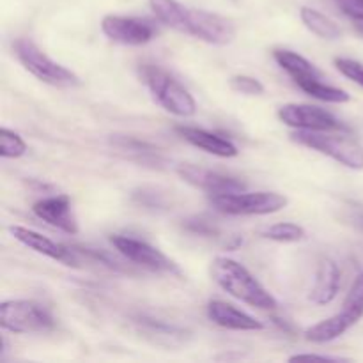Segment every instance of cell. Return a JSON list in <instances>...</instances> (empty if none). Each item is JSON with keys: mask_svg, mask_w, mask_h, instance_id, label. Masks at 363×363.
I'll return each instance as SVG.
<instances>
[{"mask_svg": "<svg viewBox=\"0 0 363 363\" xmlns=\"http://www.w3.org/2000/svg\"><path fill=\"white\" fill-rule=\"evenodd\" d=\"M346 16L354 21H363V0H335Z\"/></svg>", "mask_w": 363, "mask_h": 363, "instance_id": "d4e9b609", "label": "cell"}, {"mask_svg": "<svg viewBox=\"0 0 363 363\" xmlns=\"http://www.w3.org/2000/svg\"><path fill=\"white\" fill-rule=\"evenodd\" d=\"M14 53H16L21 66L45 84L55 85V87H77V85H80V78L73 71L50 59L30 39H16L14 41Z\"/></svg>", "mask_w": 363, "mask_h": 363, "instance_id": "5b68a950", "label": "cell"}, {"mask_svg": "<svg viewBox=\"0 0 363 363\" xmlns=\"http://www.w3.org/2000/svg\"><path fill=\"white\" fill-rule=\"evenodd\" d=\"M340 289V268L332 259L319 262L314 287L311 291V301L315 305H328L337 298Z\"/></svg>", "mask_w": 363, "mask_h": 363, "instance_id": "e0dca14e", "label": "cell"}, {"mask_svg": "<svg viewBox=\"0 0 363 363\" xmlns=\"http://www.w3.org/2000/svg\"><path fill=\"white\" fill-rule=\"evenodd\" d=\"M363 318V272L354 279L353 286H351L350 293H347L346 301H344V308L339 314L332 315V318L325 319V321L318 323V325L311 326L305 332L307 340L315 344L332 342V340L339 339L340 335L347 332L351 326L357 325Z\"/></svg>", "mask_w": 363, "mask_h": 363, "instance_id": "52a82bcc", "label": "cell"}, {"mask_svg": "<svg viewBox=\"0 0 363 363\" xmlns=\"http://www.w3.org/2000/svg\"><path fill=\"white\" fill-rule=\"evenodd\" d=\"M9 233L13 234L14 240L20 241L21 245H25V247L30 248V250L38 252V254L46 255V257L53 259V261L64 262V264L67 266H77L78 257L71 248L55 243V241H52L50 238L39 234L38 230L27 229V227L21 225H13L9 227Z\"/></svg>", "mask_w": 363, "mask_h": 363, "instance_id": "5bb4252c", "label": "cell"}, {"mask_svg": "<svg viewBox=\"0 0 363 363\" xmlns=\"http://www.w3.org/2000/svg\"><path fill=\"white\" fill-rule=\"evenodd\" d=\"M291 137L300 145L330 156V158L339 162L340 165L347 167V169L363 170V145L350 135L315 130H298Z\"/></svg>", "mask_w": 363, "mask_h": 363, "instance_id": "277c9868", "label": "cell"}, {"mask_svg": "<svg viewBox=\"0 0 363 363\" xmlns=\"http://www.w3.org/2000/svg\"><path fill=\"white\" fill-rule=\"evenodd\" d=\"M273 59L293 78L294 84L300 80H305V78H321V73H319V69L311 60L291 52V50H275L273 52Z\"/></svg>", "mask_w": 363, "mask_h": 363, "instance_id": "ac0fdd59", "label": "cell"}, {"mask_svg": "<svg viewBox=\"0 0 363 363\" xmlns=\"http://www.w3.org/2000/svg\"><path fill=\"white\" fill-rule=\"evenodd\" d=\"M289 362H347V358L330 357V354H315V353H300L289 358Z\"/></svg>", "mask_w": 363, "mask_h": 363, "instance_id": "484cf974", "label": "cell"}, {"mask_svg": "<svg viewBox=\"0 0 363 363\" xmlns=\"http://www.w3.org/2000/svg\"><path fill=\"white\" fill-rule=\"evenodd\" d=\"M211 277L225 293L250 307L273 311L277 300L262 287V284L238 261L229 257H216L211 262Z\"/></svg>", "mask_w": 363, "mask_h": 363, "instance_id": "7a4b0ae2", "label": "cell"}, {"mask_svg": "<svg viewBox=\"0 0 363 363\" xmlns=\"http://www.w3.org/2000/svg\"><path fill=\"white\" fill-rule=\"evenodd\" d=\"M279 119L294 130H315V131H347V128L326 110L312 105H289L280 106Z\"/></svg>", "mask_w": 363, "mask_h": 363, "instance_id": "30bf717a", "label": "cell"}, {"mask_svg": "<svg viewBox=\"0 0 363 363\" xmlns=\"http://www.w3.org/2000/svg\"><path fill=\"white\" fill-rule=\"evenodd\" d=\"M110 241H112L116 250L119 252L123 257L135 262V264L144 266V268L152 269V272L176 273V275L181 273L172 259L167 257L163 252H160L158 248L149 245L147 241L137 240V238L131 236H112Z\"/></svg>", "mask_w": 363, "mask_h": 363, "instance_id": "9c48e42d", "label": "cell"}, {"mask_svg": "<svg viewBox=\"0 0 363 363\" xmlns=\"http://www.w3.org/2000/svg\"><path fill=\"white\" fill-rule=\"evenodd\" d=\"M32 211L43 222L62 230V233H78V222L73 215V206H71V199L67 195H53V197L39 199L32 206Z\"/></svg>", "mask_w": 363, "mask_h": 363, "instance_id": "7c38bea8", "label": "cell"}, {"mask_svg": "<svg viewBox=\"0 0 363 363\" xmlns=\"http://www.w3.org/2000/svg\"><path fill=\"white\" fill-rule=\"evenodd\" d=\"M354 28H357L358 34H360L363 38V21H357V23H354Z\"/></svg>", "mask_w": 363, "mask_h": 363, "instance_id": "83f0119b", "label": "cell"}, {"mask_svg": "<svg viewBox=\"0 0 363 363\" xmlns=\"http://www.w3.org/2000/svg\"><path fill=\"white\" fill-rule=\"evenodd\" d=\"M140 77L147 85L149 92L155 101L167 112L177 117H191L197 112V103L194 96L165 69L152 64H145L140 67Z\"/></svg>", "mask_w": 363, "mask_h": 363, "instance_id": "3957f363", "label": "cell"}, {"mask_svg": "<svg viewBox=\"0 0 363 363\" xmlns=\"http://www.w3.org/2000/svg\"><path fill=\"white\" fill-rule=\"evenodd\" d=\"M335 67L344 74L346 78L353 80L354 84H358L363 87V64L353 59H335Z\"/></svg>", "mask_w": 363, "mask_h": 363, "instance_id": "cb8c5ba5", "label": "cell"}, {"mask_svg": "<svg viewBox=\"0 0 363 363\" xmlns=\"http://www.w3.org/2000/svg\"><path fill=\"white\" fill-rule=\"evenodd\" d=\"M25 152H27V144L23 138L16 131L2 128L0 130V156L2 158H20Z\"/></svg>", "mask_w": 363, "mask_h": 363, "instance_id": "7402d4cb", "label": "cell"}, {"mask_svg": "<svg viewBox=\"0 0 363 363\" xmlns=\"http://www.w3.org/2000/svg\"><path fill=\"white\" fill-rule=\"evenodd\" d=\"M301 21H303L305 27L312 32V34L319 35L323 39H339L342 35L339 25L328 18L326 14L319 13L318 9H312V7H301L300 9Z\"/></svg>", "mask_w": 363, "mask_h": 363, "instance_id": "d6986e66", "label": "cell"}, {"mask_svg": "<svg viewBox=\"0 0 363 363\" xmlns=\"http://www.w3.org/2000/svg\"><path fill=\"white\" fill-rule=\"evenodd\" d=\"M216 211L230 216L273 215L289 204L287 197L277 191H236V194L209 195Z\"/></svg>", "mask_w": 363, "mask_h": 363, "instance_id": "8992f818", "label": "cell"}, {"mask_svg": "<svg viewBox=\"0 0 363 363\" xmlns=\"http://www.w3.org/2000/svg\"><path fill=\"white\" fill-rule=\"evenodd\" d=\"M101 30L110 41L128 46H140L155 38V27L140 18L106 14L101 20Z\"/></svg>", "mask_w": 363, "mask_h": 363, "instance_id": "8fae6325", "label": "cell"}, {"mask_svg": "<svg viewBox=\"0 0 363 363\" xmlns=\"http://www.w3.org/2000/svg\"><path fill=\"white\" fill-rule=\"evenodd\" d=\"M177 133L190 142L191 145L199 147L201 151L208 152V155L218 156V158H234L238 156V147L227 138L220 137V135L211 133V131L201 130V128H191V126H177Z\"/></svg>", "mask_w": 363, "mask_h": 363, "instance_id": "2e32d148", "label": "cell"}, {"mask_svg": "<svg viewBox=\"0 0 363 363\" xmlns=\"http://www.w3.org/2000/svg\"><path fill=\"white\" fill-rule=\"evenodd\" d=\"M177 172H179V176L183 177L186 183L208 191L209 195L245 191V183H241V181L234 179V177H229V176H223V174L220 172H213V170L201 169V167L184 163V165H179Z\"/></svg>", "mask_w": 363, "mask_h": 363, "instance_id": "4fadbf2b", "label": "cell"}, {"mask_svg": "<svg viewBox=\"0 0 363 363\" xmlns=\"http://www.w3.org/2000/svg\"><path fill=\"white\" fill-rule=\"evenodd\" d=\"M264 238L272 241H279V243H296V241H301L305 238V229L298 223L280 222L266 229Z\"/></svg>", "mask_w": 363, "mask_h": 363, "instance_id": "44dd1931", "label": "cell"}, {"mask_svg": "<svg viewBox=\"0 0 363 363\" xmlns=\"http://www.w3.org/2000/svg\"><path fill=\"white\" fill-rule=\"evenodd\" d=\"M152 13L170 28L190 34L209 45L225 46L236 38L234 23L216 13L191 9L177 0H149Z\"/></svg>", "mask_w": 363, "mask_h": 363, "instance_id": "6da1fadb", "label": "cell"}, {"mask_svg": "<svg viewBox=\"0 0 363 363\" xmlns=\"http://www.w3.org/2000/svg\"><path fill=\"white\" fill-rule=\"evenodd\" d=\"M0 326L13 333H46L55 328V321L35 301L9 300L0 305Z\"/></svg>", "mask_w": 363, "mask_h": 363, "instance_id": "ba28073f", "label": "cell"}, {"mask_svg": "<svg viewBox=\"0 0 363 363\" xmlns=\"http://www.w3.org/2000/svg\"><path fill=\"white\" fill-rule=\"evenodd\" d=\"M298 87L305 92V94L312 96L315 99H321L326 103H337V105H342L351 99V96L346 91L339 87H333V85L323 84L321 78H305V80L296 82Z\"/></svg>", "mask_w": 363, "mask_h": 363, "instance_id": "ffe728a7", "label": "cell"}, {"mask_svg": "<svg viewBox=\"0 0 363 363\" xmlns=\"http://www.w3.org/2000/svg\"><path fill=\"white\" fill-rule=\"evenodd\" d=\"M229 85L234 92H240V94L261 96L264 92V85L261 84V80L248 77V74H236V77L230 78Z\"/></svg>", "mask_w": 363, "mask_h": 363, "instance_id": "603a6c76", "label": "cell"}, {"mask_svg": "<svg viewBox=\"0 0 363 363\" xmlns=\"http://www.w3.org/2000/svg\"><path fill=\"white\" fill-rule=\"evenodd\" d=\"M184 225H186L188 230H191V233L195 234H201V236H213V234L216 233L215 227L209 225L204 220H188Z\"/></svg>", "mask_w": 363, "mask_h": 363, "instance_id": "4316f807", "label": "cell"}, {"mask_svg": "<svg viewBox=\"0 0 363 363\" xmlns=\"http://www.w3.org/2000/svg\"><path fill=\"white\" fill-rule=\"evenodd\" d=\"M208 318L215 325L225 330H234V332H261V330H264V325L259 319L252 318L247 312L220 300L209 301Z\"/></svg>", "mask_w": 363, "mask_h": 363, "instance_id": "9a60e30c", "label": "cell"}]
</instances>
